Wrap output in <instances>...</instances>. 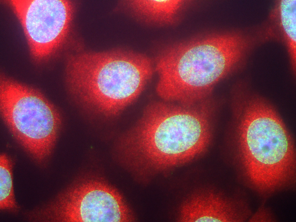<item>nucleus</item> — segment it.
<instances>
[{"label":"nucleus","instance_id":"f257e3e1","mask_svg":"<svg viewBox=\"0 0 296 222\" xmlns=\"http://www.w3.org/2000/svg\"><path fill=\"white\" fill-rule=\"evenodd\" d=\"M238 36H216L171 46L156 60L157 90L162 98L190 103L200 99L240 59Z\"/></svg>","mask_w":296,"mask_h":222},{"label":"nucleus","instance_id":"0eeeda50","mask_svg":"<svg viewBox=\"0 0 296 222\" xmlns=\"http://www.w3.org/2000/svg\"><path fill=\"white\" fill-rule=\"evenodd\" d=\"M33 55L45 57L59 47L68 34L73 7L60 0H13Z\"/></svg>","mask_w":296,"mask_h":222},{"label":"nucleus","instance_id":"9b49d317","mask_svg":"<svg viewBox=\"0 0 296 222\" xmlns=\"http://www.w3.org/2000/svg\"><path fill=\"white\" fill-rule=\"evenodd\" d=\"M296 0H282L280 5L281 25L293 62L296 61Z\"/></svg>","mask_w":296,"mask_h":222},{"label":"nucleus","instance_id":"9d476101","mask_svg":"<svg viewBox=\"0 0 296 222\" xmlns=\"http://www.w3.org/2000/svg\"><path fill=\"white\" fill-rule=\"evenodd\" d=\"M12 164L9 158L3 154L0 157V208L2 210H16Z\"/></svg>","mask_w":296,"mask_h":222},{"label":"nucleus","instance_id":"20e7f679","mask_svg":"<svg viewBox=\"0 0 296 222\" xmlns=\"http://www.w3.org/2000/svg\"><path fill=\"white\" fill-rule=\"evenodd\" d=\"M198 111L158 103L145 113L138 139L143 157L164 168L186 163L201 153L209 141L206 118Z\"/></svg>","mask_w":296,"mask_h":222},{"label":"nucleus","instance_id":"423d86ee","mask_svg":"<svg viewBox=\"0 0 296 222\" xmlns=\"http://www.w3.org/2000/svg\"><path fill=\"white\" fill-rule=\"evenodd\" d=\"M42 213L45 219L55 221L122 222L132 219L119 193L95 181L64 193L43 208Z\"/></svg>","mask_w":296,"mask_h":222},{"label":"nucleus","instance_id":"1a4fd4ad","mask_svg":"<svg viewBox=\"0 0 296 222\" xmlns=\"http://www.w3.org/2000/svg\"><path fill=\"white\" fill-rule=\"evenodd\" d=\"M180 0H130L128 7L136 16L149 22L160 24L171 23L180 6Z\"/></svg>","mask_w":296,"mask_h":222},{"label":"nucleus","instance_id":"6e6552de","mask_svg":"<svg viewBox=\"0 0 296 222\" xmlns=\"http://www.w3.org/2000/svg\"><path fill=\"white\" fill-rule=\"evenodd\" d=\"M236 208L230 201L211 190L196 193L182 205L180 220L187 222H227L239 220Z\"/></svg>","mask_w":296,"mask_h":222},{"label":"nucleus","instance_id":"39448f33","mask_svg":"<svg viewBox=\"0 0 296 222\" xmlns=\"http://www.w3.org/2000/svg\"><path fill=\"white\" fill-rule=\"evenodd\" d=\"M0 109L3 117L18 141L37 160L50 154L60 123L54 107L32 89L2 78Z\"/></svg>","mask_w":296,"mask_h":222},{"label":"nucleus","instance_id":"f03ea898","mask_svg":"<svg viewBox=\"0 0 296 222\" xmlns=\"http://www.w3.org/2000/svg\"><path fill=\"white\" fill-rule=\"evenodd\" d=\"M153 72L147 57L119 51L76 55L68 66L69 82L78 98L114 113L138 97Z\"/></svg>","mask_w":296,"mask_h":222},{"label":"nucleus","instance_id":"7ed1b4c3","mask_svg":"<svg viewBox=\"0 0 296 222\" xmlns=\"http://www.w3.org/2000/svg\"><path fill=\"white\" fill-rule=\"evenodd\" d=\"M243 120L240 138L245 174L259 191H274L294 175L291 139L274 111L261 101L249 104Z\"/></svg>","mask_w":296,"mask_h":222}]
</instances>
